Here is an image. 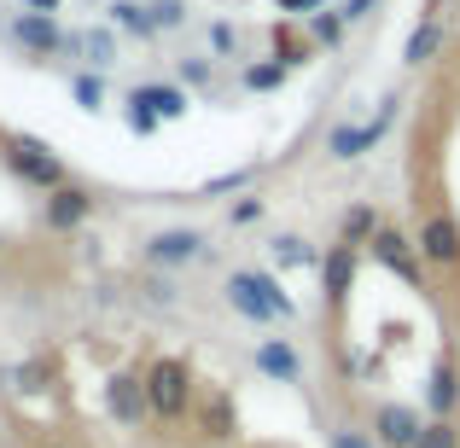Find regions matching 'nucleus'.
I'll use <instances>...</instances> for the list:
<instances>
[{"label":"nucleus","instance_id":"nucleus-13","mask_svg":"<svg viewBox=\"0 0 460 448\" xmlns=\"http://www.w3.org/2000/svg\"><path fill=\"white\" fill-rule=\"evenodd\" d=\"M321 274H326V292L344 297L349 292V274H356V250H349V245H332V250H326V262H321Z\"/></svg>","mask_w":460,"mask_h":448},{"label":"nucleus","instance_id":"nucleus-18","mask_svg":"<svg viewBox=\"0 0 460 448\" xmlns=\"http://www.w3.org/2000/svg\"><path fill=\"white\" fill-rule=\"evenodd\" d=\"M455 402H460V391H455V367H438V373H431V408H438V414H449Z\"/></svg>","mask_w":460,"mask_h":448},{"label":"nucleus","instance_id":"nucleus-31","mask_svg":"<svg viewBox=\"0 0 460 448\" xmlns=\"http://www.w3.org/2000/svg\"><path fill=\"white\" fill-rule=\"evenodd\" d=\"M210 41H216V53H227V47H234V30H227V23H216Z\"/></svg>","mask_w":460,"mask_h":448},{"label":"nucleus","instance_id":"nucleus-28","mask_svg":"<svg viewBox=\"0 0 460 448\" xmlns=\"http://www.w3.org/2000/svg\"><path fill=\"white\" fill-rule=\"evenodd\" d=\"M326 448H373V443L361 437V431H332V437H326Z\"/></svg>","mask_w":460,"mask_h":448},{"label":"nucleus","instance_id":"nucleus-23","mask_svg":"<svg viewBox=\"0 0 460 448\" xmlns=\"http://www.w3.org/2000/svg\"><path fill=\"white\" fill-rule=\"evenodd\" d=\"M309 30L321 35V41H338V35H344V12H321V18H309Z\"/></svg>","mask_w":460,"mask_h":448},{"label":"nucleus","instance_id":"nucleus-32","mask_svg":"<svg viewBox=\"0 0 460 448\" xmlns=\"http://www.w3.org/2000/svg\"><path fill=\"white\" fill-rule=\"evenodd\" d=\"M373 6H379V0H349V12H344V18H367Z\"/></svg>","mask_w":460,"mask_h":448},{"label":"nucleus","instance_id":"nucleus-12","mask_svg":"<svg viewBox=\"0 0 460 448\" xmlns=\"http://www.w3.org/2000/svg\"><path fill=\"white\" fill-rule=\"evenodd\" d=\"M257 367L269 373V379H286V384H292L297 379V349L286 344V338H269V344L257 349Z\"/></svg>","mask_w":460,"mask_h":448},{"label":"nucleus","instance_id":"nucleus-29","mask_svg":"<svg viewBox=\"0 0 460 448\" xmlns=\"http://www.w3.org/2000/svg\"><path fill=\"white\" fill-rule=\"evenodd\" d=\"M157 30H164V23H181V18H187V12H181V0H157Z\"/></svg>","mask_w":460,"mask_h":448},{"label":"nucleus","instance_id":"nucleus-6","mask_svg":"<svg viewBox=\"0 0 460 448\" xmlns=\"http://www.w3.org/2000/svg\"><path fill=\"white\" fill-rule=\"evenodd\" d=\"M204 257V233H192V227H169V233H157L146 245V262L157 268H175V262H199Z\"/></svg>","mask_w":460,"mask_h":448},{"label":"nucleus","instance_id":"nucleus-25","mask_svg":"<svg viewBox=\"0 0 460 448\" xmlns=\"http://www.w3.org/2000/svg\"><path fill=\"white\" fill-rule=\"evenodd\" d=\"M280 76H286V65H251V70H245V82H251V88H274Z\"/></svg>","mask_w":460,"mask_h":448},{"label":"nucleus","instance_id":"nucleus-1","mask_svg":"<svg viewBox=\"0 0 460 448\" xmlns=\"http://www.w3.org/2000/svg\"><path fill=\"white\" fill-rule=\"evenodd\" d=\"M227 303H234L245 321H286V314H292V297H286L269 274H251V268L227 280Z\"/></svg>","mask_w":460,"mask_h":448},{"label":"nucleus","instance_id":"nucleus-11","mask_svg":"<svg viewBox=\"0 0 460 448\" xmlns=\"http://www.w3.org/2000/svg\"><path fill=\"white\" fill-rule=\"evenodd\" d=\"M373 257H379L385 268H396L402 280H420V257L408 250V239H402V233H379V239H373Z\"/></svg>","mask_w":460,"mask_h":448},{"label":"nucleus","instance_id":"nucleus-3","mask_svg":"<svg viewBox=\"0 0 460 448\" xmlns=\"http://www.w3.org/2000/svg\"><path fill=\"white\" fill-rule=\"evenodd\" d=\"M6 163L18 169L30 187H41V192L70 187V180H65V163H58V157L47 152V146H35V140H12V146H6Z\"/></svg>","mask_w":460,"mask_h":448},{"label":"nucleus","instance_id":"nucleus-5","mask_svg":"<svg viewBox=\"0 0 460 448\" xmlns=\"http://www.w3.org/2000/svg\"><path fill=\"white\" fill-rule=\"evenodd\" d=\"M373 431H379V448H414L426 426H420V414H414V408L385 402L379 414H373Z\"/></svg>","mask_w":460,"mask_h":448},{"label":"nucleus","instance_id":"nucleus-2","mask_svg":"<svg viewBox=\"0 0 460 448\" xmlns=\"http://www.w3.org/2000/svg\"><path fill=\"white\" fill-rule=\"evenodd\" d=\"M146 402L157 419H181L192 402V373L181 367V361H157V367L146 373Z\"/></svg>","mask_w":460,"mask_h":448},{"label":"nucleus","instance_id":"nucleus-17","mask_svg":"<svg viewBox=\"0 0 460 448\" xmlns=\"http://www.w3.org/2000/svg\"><path fill=\"white\" fill-rule=\"evenodd\" d=\"M204 431H210L216 443L234 437V402H227V396H210V402H204Z\"/></svg>","mask_w":460,"mask_h":448},{"label":"nucleus","instance_id":"nucleus-16","mask_svg":"<svg viewBox=\"0 0 460 448\" xmlns=\"http://www.w3.org/2000/svg\"><path fill=\"white\" fill-rule=\"evenodd\" d=\"M128 100L152 105L157 117H181V111H187V93H181V88H135V93H128Z\"/></svg>","mask_w":460,"mask_h":448},{"label":"nucleus","instance_id":"nucleus-4","mask_svg":"<svg viewBox=\"0 0 460 448\" xmlns=\"http://www.w3.org/2000/svg\"><path fill=\"white\" fill-rule=\"evenodd\" d=\"M420 257L438 262V268H455V262H460V227H455V215L431 210L426 222H420Z\"/></svg>","mask_w":460,"mask_h":448},{"label":"nucleus","instance_id":"nucleus-34","mask_svg":"<svg viewBox=\"0 0 460 448\" xmlns=\"http://www.w3.org/2000/svg\"><path fill=\"white\" fill-rule=\"evenodd\" d=\"M274 6H286V12H309V6H321V0H274Z\"/></svg>","mask_w":460,"mask_h":448},{"label":"nucleus","instance_id":"nucleus-24","mask_svg":"<svg viewBox=\"0 0 460 448\" xmlns=\"http://www.w3.org/2000/svg\"><path fill=\"white\" fill-rule=\"evenodd\" d=\"M70 93H76V100H82V105H88V111H100V100H105V88H100V76H76V88H70Z\"/></svg>","mask_w":460,"mask_h":448},{"label":"nucleus","instance_id":"nucleus-9","mask_svg":"<svg viewBox=\"0 0 460 448\" xmlns=\"http://www.w3.org/2000/svg\"><path fill=\"white\" fill-rule=\"evenodd\" d=\"M88 210H93V198H88L82 187H58V192H47V227H76Z\"/></svg>","mask_w":460,"mask_h":448},{"label":"nucleus","instance_id":"nucleus-22","mask_svg":"<svg viewBox=\"0 0 460 448\" xmlns=\"http://www.w3.org/2000/svg\"><path fill=\"white\" fill-rule=\"evenodd\" d=\"M361 233H373V210H367V204H356V210L344 215V245H356Z\"/></svg>","mask_w":460,"mask_h":448},{"label":"nucleus","instance_id":"nucleus-35","mask_svg":"<svg viewBox=\"0 0 460 448\" xmlns=\"http://www.w3.org/2000/svg\"><path fill=\"white\" fill-rule=\"evenodd\" d=\"M47 448H58V443H47Z\"/></svg>","mask_w":460,"mask_h":448},{"label":"nucleus","instance_id":"nucleus-19","mask_svg":"<svg viewBox=\"0 0 460 448\" xmlns=\"http://www.w3.org/2000/svg\"><path fill=\"white\" fill-rule=\"evenodd\" d=\"M274 262H280V268H304V262H314V250L304 239H274Z\"/></svg>","mask_w":460,"mask_h":448},{"label":"nucleus","instance_id":"nucleus-14","mask_svg":"<svg viewBox=\"0 0 460 448\" xmlns=\"http://www.w3.org/2000/svg\"><path fill=\"white\" fill-rule=\"evenodd\" d=\"M111 18H117V30L140 35V41H146V35H157V12H152V6H140V0H117Z\"/></svg>","mask_w":460,"mask_h":448},{"label":"nucleus","instance_id":"nucleus-26","mask_svg":"<svg viewBox=\"0 0 460 448\" xmlns=\"http://www.w3.org/2000/svg\"><path fill=\"white\" fill-rule=\"evenodd\" d=\"M128 128L152 135V128H157V111H152V105H140V100H128Z\"/></svg>","mask_w":460,"mask_h":448},{"label":"nucleus","instance_id":"nucleus-7","mask_svg":"<svg viewBox=\"0 0 460 448\" xmlns=\"http://www.w3.org/2000/svg\"><path fill=\"white\" fill-rule=\"evenodd\" d=\"M385 123H391V111H385V117H373V123H361V128H332V135H326V152H332L338 163H349V157L373 152V140L385 135Z\"/></svg>","mask_w":460,"mask_h":448},{"label":"nucleus","instance_id":"nucleus-20","mask_svg":"<svg viewBox=\"0 0 460 448\" xmlns=\"http://www.w3.org/2000/svg\"><path fill=\"white\" fill-rule=\"evenodd\" d=\"M82 53H88L93 65H117V41H111V30H93L88 41H82Z\"/></svg>","mask_w":460,"mask_h":448},{"label":"nucleus","instance_id":"nucleus-8","mask_svg":"<svg viewBox=\"0 0 460 448\" xmlns=\"http://www.w3.org/2000/svg\"><path fill=\"white\" fill-rule=\"evenodd\" d=\"M105 402H111V414L123 419V426H140V414H146V408H152V402H146V379L135 384V379H128V373H117V379L105 384Z\"/></svg>","mask_w":460,"mask_h":448},{"label":"nucleus","instance_id":"nucleus-21","mask_svg":"<svg viewBox=\"0 0 460 448\" xmlns=\"http://www.w3.org/2000/svg\"><path fill=\"white\" fill-rule=\"evenodd\" d=\"M414 448H460V437H455V426H443V419H431L426 431H420V443Z\"/></svg>","mask_w":460,"mask_h":448},{"label":"nucleus","instance_id":"nucleus-27","mask_svg":"<svg viewBox=\"0 0 460 448\" xmlns=\"http://www.w3.org/2000/svg\"><path fill=\"white\" fill-rule=\"evenodd\" d=\"M181 82L204 88V82H210V65H204V58H181Z\"/></svg>","mask_w":460,"mask_h":448},{"label":"nucleus","instance_id":"nucleus-10","mask_svg":"<svg viewBox=\"0 0 460 448\" xmlns=\"http://www.w3.org/2000/svg\"><path fill=\"white\" fill-rule=\"evenodd\" d=\"M12 35H18L23 47H30V53H53L58 47V30H53V18H41V12H18V18H12Z\"/></svg>","mask_w":460,"mask_h":448},{"label":"nucleus","instance_id":"nucleus-30","mask_svg":"<svg viewBox=\"0 0 460 448\" xmlns=\"http://www.w3.org/2000/svg\"><path fill=\"white\" fill-rule=\"evenodd\" d=\"M257 215H262V198H239L234 204V222H257Z\"/></svg>","mask_w":460,"mask_h":448},{"label":"nucleus","instance_id":"nucleus-15","mask_svg":"<svg viewBox=\"0 0 460 448\" xmlns=\"http://www.w3.org/2000/svg\"><path fill=\"white\" fill-rule=\"evenodd\" d=\"M438 41H443V23H438V18H426V23H420V30H414V35H408V47H402V58H408V65H426V58H431V53H438Z\"/></svg>","mask_w":460,"mask_h":448},{"label":"nucleus","instance_id":"nucleus-33","mask_svg":"<svg viewBox=\"0 0 460 448\" xmlns=\"http://www.w3.org/2000/svg\"><path fill=\"white\" fill-rule=\"evenodd\" d=\"M23 6H30V12H41V18H53V12H58V0H23Z\"/></svg>","mask_w":460,"mask_h":448}]
</instances>
